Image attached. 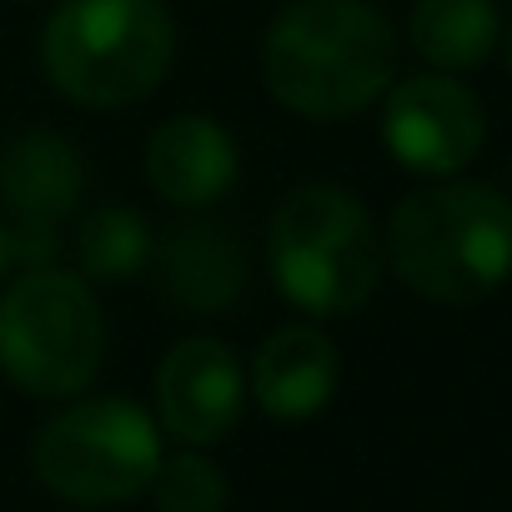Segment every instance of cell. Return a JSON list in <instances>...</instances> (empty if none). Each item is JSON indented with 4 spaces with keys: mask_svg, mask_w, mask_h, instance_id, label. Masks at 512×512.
Listing matches in <instances>:
<instances>
[{
    "mask_svg": "<svg viewBox=\"0 0 512 512\" xmlns=\"http://www.w3.org/2000/svg\"><path fill=\"white\" fill-rule=\"evenodd\" d=\"M267 91L307 121H352L397 81V36L367 0H292L262 41Z\"/></svg>",
    "mask_w": 512,
    "mask_h": 512,
    "instance_id": "obj_1",
    "label": "cell"
},
{
    "mask_svg": "<svg viewBox=\"0 0 512 512\" xmlns=\"http://www.w3.org/2000/svg\"><path fill=\"white\" fill-rule=\"evenodd\" d=\"M387 267L427 302H482L512 277V201L487 181L412 191L382 236Z\"/></svg>",
    "mask_w": 512,
    "mask_h": 512,
    "instance_id": "obj_2",
    "label": "cell"
},
{
    "mask_svg": "<svg viewBox=\"0 0 512 512\" xmlns=\"http://www.w3.org/2000/svg\"><path fill=\"white\" fill-rule=\"evenodd\" d=\"M176 56V21L161 0H66L46 21L41 66L76 106H131L151 96Z\"/></svg>",
    "mask_w": 512,
    "mask_h": 512,
    "instance_id": "obj_3",
    "label": "cell"
},
{
    "mask_svg": "<svg viewBox=\"0 0 512 512\" xmlns=\"http://www.w3.org/2000/svg\"><path fill=\"white\" fill-rule=\"evenodd\" d=\"M272 282L307 317H347L357 312L387 267L382 236L367 206L347 186H297L267 231Z\"/></svg>",
    "mask_w": 512,
    "mask_h": 512,
    "instance_id": "obj_4",
    "label": "cell"
},
{
    "mask_svg": "<svg viewBox=\"0 0 512 512\" xmlns=\"http://www.w3.org/2000/svg\"><path fill=\"white\" fill-rule=\"evenodd\" d=\"M106 357L101 302L86 277L31 267L0 297V372L31 397H76Z\"/></svg>",
    "mask_w": 512,
    "mask_h": 512,
    "instance_id": "obj_5",
    "label": "cell"
},
{
    "mask_svg": "<svg viewBox=\"0 0 512 512\" xmlns=\"http://www.w3.org/2000/svg\"><path fill=\"white\" fill-rule=\"evenodd\" d=\"M161 462V432L146 407L131 397H91L56 412L36 447L31 467L41 487L76 507H116L151 487Z\"/></svg>",
    "mask_w": 512,
    "mask_h": 512,
    "instance_id": "obj_6",
    "label": "cell"
},
{
    "mask_svg": "<svg viewBox=\"0 0 512 512\" xmlns=\"http://www.w3.org/2000/svg\"><path fill=\"white\" fill-rule=\"evenodd\" d=\"M482 136H487L482 101L447 71L407 76L387 86L382 141L397 166L417 176H457L482 151Z\"/></svg>",
    "mask_w": 512,
    "mask_h": 512,
    "instance_id": "obj_7",
    "label": "cell"
},
{
    "mask_svg": "<svg viewBox=\"0 0 512 512\" xmlns=\"http://www.w3.org/2000/svg\"><path fill=\"white\" fill-rule=\"evenodd\" d=\"M156 412L186 447L226 442L246 412V372L221 337H186L156 367Z\"/></svg>",
    "mask_w": 512,
    "mask_h": 512,
    "instance_id": "obj_8",
    "label": "cell"
},
{
    "mask_svg": "<svg viewBox=\"0 0 512 512\" xmlns=\"http://www.w3.org/2000/svg\"><path fill=\"white\" fill-rule=\"evenodd\" d=\"M86 186L81 151L56 131H26L0 151V201L16 211L11 251H21L31 236H56V221L76 206Z\"/></svg>",
    "mask_w": 512,
    "mask_h": 512,
    "instance_id": "obj_9",
    "label": "cell"
},
{
    "mask_svg": "<svg viewBox=\"0 0 512 512\" xmlns=\"http://www.w3.org/2000/svg\"><path fill=\"white\" fill-rule=\"evenodd\" d=\"M337 377H342V367H337L332 337L312 322H292V327H277L256 347L251 397L277 422H307L332 402Z\"/></svg>",
    "mask_w": 512,
    "mask_h": 512,
    "instance_id": "obj_10",
    "label": "cell"
},
{
    "mask_svg": "<svg viewBox=\"0 0 512 512\" xmlns=\"http://www.w3.org/2000/svg\"><path fill=\"white\" fill-rule=\"evenodd\" d=\"M236 171H241V151L231 131L211 116H171L146 141V176L156 196H166L181 211L221 201Z\"/></svg>",
    "mask_w": 512,
    "mask_h": 512,
    "instance_id": "obj_11",
    "label": "cell"
},
{
    "mask_svg": "<svg viewBox=\"0 0 512 512\" xmlns=\"http://www.w3.org/2000/svg\"><path fill=\"white\" fill-rule=\"evenodd\" d=\"M246 282V251L221 221L176 226L166 241V287L181 307L221 312Z\"/></svg>",
    "mask_w": 512,
    "mask_h": 512,
    "instance_id": "obj_12",
    "label": "cell"
},
{
    "mask_svg": "<svg viewBox=\"0 0 512 512\" xmlns=\"http://www.w3.org/2000/svg\"><path fill=\"white\" fill-rule=\"evenodd\" d=\"M407 36L432 71H472L502 41L497 0H417L407 16Z\"/></svg>",
    "mask_w": 512,
    "mask_h": 512,
    "instance_id": "obj_13",
    "label": "cell"
},
{
    "mask_svg": "<svg viewBox=\"0 0 512 512\" xmlns=\"http://www.w3.org/2000/svg\"><path fill=\"white\" fill-rule=\"evenodd\" d=\"M76 251H81V272L91 282H131L151 262V231L136 211L101 206L81 221Z\"/></svg>",
    "mask_w": 512,
    "mask_h": 512,
    "instance_id": "obj_14",
    "label": "cell"
},
{
    "mask_svg": "<svg viewBox=\"0 0 512 512\" xmlns=\"http://www.w3.org/2000/svg\"><path fill=\"white\" fill-rule=\"evenodd\" d=\"M151 502L156 512H226V477L211 457H201L196 447L156 462V477H151Z\"/></svg>",
    "mask_w": 512,
    "mask_h": 512,
    "instance_id": "obj_15",
    "label": "cell"
},
{
    "mask_svg": "<svg viewBox=\"0 0 512 512\" xmlns=\"http://www.w3.org/2000/svg\"><path fill=\"white\" fill-rule=\"evenodd\" d=\"M16 262V251H11V231L0 226V277H6V267Z\"/></svg>",
    "mask_w": 512,
    "mask_h": 512,
    "instance_id": "obj_16",
    "label": "cell"
},
{
    "mask_svg": "<svg viewBox=\"0 0 512 512\" xmlns=\"http://www.w3.org/2000/svg\"><path fill=\"white\" fill-rule=\"evenodd\" d=\"M502 56H507V76H512V26H507V36H502Z\"/></svg>",
    "mask_w": 512,
    "mask_h": 512,
    "instance_id": "obj_17",
    "label": "cell"
}]
</instances>
